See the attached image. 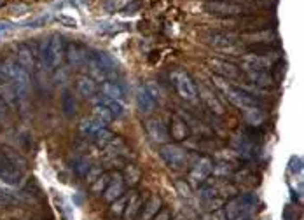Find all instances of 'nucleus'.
Here are the masks:
<instances>
[{
	"mask_svg": "<svg viewBox=\"0 0 304 220\" xmlns=\"http://www.w3.org/2000/svg\"><path fill=\"white\" fill-rule=\"evenodd\" d=\"M201 95H203V100H204V103H206V107L212 110V112H215V114H224V108H222V103H220L219 100H217L215 96L213 95H210L206 89H203L201 91Z\"/></svg>",
	"mask_w": 304,
	"mask_h": 220,
	"instance_id": "obj_31",
	"label": "nucleus"
},
{
	"mask_svg": "<svg viewBox=\"0 0 304 220\" xmlns=\"http://www.w3.org/2000/svg\"><path fill=\"white\" fill-rule=\"evenodd\" d=\"M124 194V180H123V175L121 171H116L114 175H110V180H108L107 187L103 191V199L108 201V203H112L114 199L121 197Z\"/></svg>",
	"mask_w": 304,
	"mask_h": 220,
	"instance_id": "obj_13",
	"label": "nucleus"
},
{
	"mask_svg": "<svg viewBox=\"0 0 304 220\" xmlns=\"http://www.w3.org/2000/svg\"><path fill=\"white\" fill-rule=\"evenodd\" d=\"M100 175H101V170H100V168H89L88 175H86V180H88L89 184H91V182H95Z\"/></svg>",
	"mask_w": 304,
	"mask_h": 220,
	"instance_id": "obj_42",
	"label": "nucleus"
},
{
	"mask_svg": "<svg viewBox=\"0 0 304 220\" xmlns=\"http://www.w3.org/2000/svg\"><path fill=\"white\" fill-rule=\"evenodd\" d=\"M170 219H172V213H170V210L163 208V206H161L156 215L152 217V220H170Z\"/></svg>",
	"mask_w": 304,
	"mask_h": 220,
	"instance_id": "obj_41",
	"label": "nucleus"
},
{
	"mask_svg": "<svg viewBox=\"0 0 304 220\" xmlns=\"http://www.w3.org/2000/svg\"><path fill=\"white\" fill-rule=\"evenodd\" d=\"M159 156L164 164L172 170H182L184 166H187L189 161L187 150L177 144H163V147L159 148Z\"/></svg>",
	"mask_w": 304,
	"mask_h": 220,
	"instance_id": "obj_4",
	"label": "nucleus"
},
{
	"mask_svg": "<svg viewBox=\"0 0 304 220\" xmlns=\"http://www.w3.org/2000/svg\"><path fill=\"white\" fill-rule=\"evenodd\" d=\"M18 60H20V65L23 70H32L33 68V58H32V52L30 49H20L18 52Z\"/></svg>",
	"mask_w": 304,
	"mask_h": 220,
	"instance_id": "obj_33",
	"label": "nucleus"
},
{
	"mask_svg": "<svg viewBox=\"0 0 304 220\" xmlns=\"http://www.w3.org/2000/svg\"><path fill=\"white\" fill-rule=\"evenodd\" d=\"M60 20L63 21L65 24H68V26H70V28H77V21L74 20V18H67V16H61Z\"/></svg>",
	"mask_w": 304,
	"mask_h": 220,
	"instance_id": "obj_46",
	"label": "nucleus"
},
{
	"mask_svg": "<svg viewBox=\"0 0 304 220\" xmlns=\"http://www.w3.org/2000/svg\"><path fill=\"white\" fill-rule=\"evenodd\" d=\"M204 206H206V210H217V208H222L224 206V199L222 197H208V199H203Z\"/></svg>",
	"mask_w": 304,
	"mask_h": 220,
	"instance_id": "obj_38",
	"label": "nucleus"
},
{
	"mask_svg": "<svg viewBox=\"0 0 304 220\" xmlns=\"http://www.w3.org/2000/svg\"><path fill=\"white\" fill-rule=\"evenodd\" d=\"M170 136H172L173 140L177 142H184L189 138V135H191V129H189L187 122H185L182 117L178 116H173L172 117V124H170Z\"/></svg>",
	"mask_w": 304,
	"mask_h": 220,
	"instance_id": "obj_16",
	"label": "nucleus"
},
{
	"mask_svg": "<svg viewBox=\"0 0 304 220\" xmlns=\"http://www.w3.org/2000/svg\"><path fill=\"white\" fill-rule=\"evenodd\" d=\"M206 11L210 14H215V16H240L245 12V7L236 2H229V0H217V2H208L206 4Z\"/></svg>",
	"mask_w": 304,
	"mask_h": 220,
	"instance_id": "obj_8",
	"label": "nucleus"
},
{
	"mask_svg": "<svg viewBox=\"0 0 304 220\" xmlns=\"http://www.w3.org/2000/svg\"><path fill=\"white\" fill-rule=\"evenodd\" d=\"M206 42L213 48H219V49H229L232 46L236 44V39L238 37L234 33H226V32H212L208 35L204 37Z\"/></svg>",
	"mask_w": 304,
	"mask_h": 220,
	"instance_id": "obj_15",
	"label": "nucleus"
},
{
	"mask_svg": "<svg viewBox=\"0 0 304 220\" xmlns=\"http://www.w3.org/2000/svg\"><path fill=\"white\" fill-rule=\"evenodd\" d=\"M86 65L89 67L91 72V79L95 80H108V77H112L116 72V61L108 56L107 52L101 51H93L91 54H88V61Z\"/></svg>",
	"mask_w": 304,
	"mask_h": 220,
	"instance_id": "obj_2",
	"label": "nucleus"
},
{
	"mask_svg": "<svg viewBox=\"0 0 304 220\" xmlns=\"http://www.w3.org/2000/svg\"><path fill=\"white\" fill-rule=\"evenodd\" d=\"M257 204V196L253 192H245L224 203V212L229 220H245Z\"/></svg>",
	"mask_w": 304,
	"mask_h": 220,
	"instance_id": "obj_1",
	"label": "nucleus"
},
{
	"mask_svg": "<svg viewBox=\"0 0 304 220\" xmlns=\"http://www.w3.org/2000/svg\"><path fill=\"white\" fill-rule=\"evenodd\" d=\"M163 206V201L159 196H151L149 201L144 204V213H142V220H152V217L159 212V208Z\"/></svg>",
	"mask_w": 304,
	"mask_h": 220,
	"instance_id": "obj_23",
	"label": "nucleus"
},
{
	"mask_svg": "<svg viewBox=\"0 0 304 220\" xmlns=\"http://www.w3.org/2000/svg\"><path fill=\"white\" fill-rule=\"evenodd\" d=\"M144 88L147 89L149 93H151L152 98H156V100H157V98H159V89H157V86L154 84V82H147V84H145Z\"/></svg>",
	"mask_w": 304,
	"mask_h": 220,
	"instance_id": "obj_43",
	"label": "nucleus"
},
{
	"mask_svg": "<svg viewBox=\"0 0 304 220\" xmlns=\"http://www.w3.org/2000/svg\"><path fill=\"white\" fill-rule=\"evenodd\" d=\"M63 58H65V42H63V39H61L60 35L51 37V40L48 42V48H46V52H44L46 65H48L51 70H54V68H58L61 65Z\"/></svg>",
	"mask_w": 304,
	"mask_h": 220,
	"instance_id": "obj_6",
	"label": "nucleus"
},
{
	"mask_svg": "<svg viewBox=\"0 0 304 220\" xmlns=\"http://www.w3.org/2000/svg\"><path fill=\"white\" fill-rule=\"evenodd\" d=\"M247 75L253 84L260 86V88H271V86L275 84L271 73H268L266 70H248Z\"/></svg>",
	"mask_w": 304,
	"mask_h": 220,
	"instance_id": "obj_22",
	"label": "nucleus"
},
{
	"mask_svg": "<svg viewBox=\"0 0 304 220\" xmlns=\"http://www.w3.org/2000/svg\"><path fill=\"white\" fill-rule=\"evenodd\" d=\"M101 128H105V124L101 122V121L95 119V117L84 119L82 122H80V126H79L80 133H82V135H86V136H89V138H91L93 133H96L98 129H101Z\"/></svg>",
	"mask_w": 304,
	"mask_h": 220,
	"instance_id": "obj_28",
	"label": "nucleus"
},
{
	"mask_svg": "<svg viewBox=\"0 0 304 220\" xmlns=\"http://www.w3.org/2000/svg\"><path fill=\"white\" fill-rule=\"evenodd\" d=\"M126 201H128L126 196H121V197H117V199H114L112 204H110V215H123Z\"/></svg>",
	"mask_w": 304,
	"mask_h": 220,
	"instance_id": "obj_37",
	"label": "nucleus"
},
{
	"mask_svg": "<svg viewBox=\"0 0 304 220\" xmlns=\"http://www.w3.org/2000/svg\"><path fill=\"white\" fill-rule=\"evenodd\" d=\"M212 220H229V219L226 217L224 208H217V210H213V213H212Z\"/></svg>",
	"mask_w": 304,
	"mask_h": 220,
	"instance_id": "obj_44",
	"label": "nucleus"
},
{
	"mask_svg": "<svg viewBox=\"0 0 304 220\" xmlns=\"http://www.w3.org/2000/svg\"><path fill=\"white\" fill-rule=\"evenodd\" d=\"M21 176H23V171H20V170L9 161V157L5 156L2 147H0V180H4L5 184H9V185H16V184H20Z\"/></svg>",
	"mask_w": 304,
	"mask_h": 220,
	"instance_id": "obj_10",
	"label": "nucleus"
},
{
	"mask_svg": "<svg viewBox=\"0 0 304 220\" xmlns=\"http://www.w3.org/2000/svg\"><path fill=\"white\" fill-rule=\"evenodd\" d=\"M215 175H232V168L229 166V164H224V163H220V164H213V171Z\"/></svg>",
	"mask_w": 304,
	"mask_h": 220,
	"instance_id": "obj_40",
	"label": "nucleus"
},
{
	"mask_svg": "<svg viewBox=\"0 0 304 220\" xmlns=\"http://www.w3.org/2000/svg\"><path fill=\"white\" fill-rule=\"evenodd\" d=\"M175 187H177V191H178V194H180V196H185V197L191 196L192 189H191V185H189L187 182L177 180V182H175Z\"/></svg>",
	"mask_w": 304,
	"mask_h": 220,
	"instance_id": "obj_39",
	"label": "nucleus"
},
{
	"mask_svg": "<svg viewBox=\"0 0 304 220\" xmlns=\"http://www.w3.org/2000/svg\"><path fill=\"white\" fill-rule=\"evenodd\" d=\"M108 180H110V175H108V173H101L95 182H91V191L95 192V194H103Z\"/></svg>",
	"mask_w": 304,
	"mask_h": 220,
	"instance_id": "obj_34",
	"label": "nucleus"
},
{
	"mask_svg": "<svg viewBox=\"0 0 304 220\" xmlns=\"http://www.w3.org/2000/svg\"><path fill=\"white\" fill-rule=\"evenodd\" d=\"M93 117L95 119H98V121H101L103 124H107V122H110V121H114L116 117L112 116V112L108 110L105 105H101V103H96L95 107H93Z\"/></svg>",
	"mask_w": 304,
	"mask_h": 220,
	"instance_id": "obj_30",
	"label": "nucleus"
},
{
	"mask_svg": "<svg viewBox=\"0 0 304 220\" xmlns=\"http://www.w3.org/2000/svg\"><path fill=\"white\" fill-rule=\"evenodd\" d=\"M18 203H20V197L14 196L12 192L0 189V204L2 206H12V204H18Z\"/></svg>",
	"mask_w": 304,
	"mask_h": 220,
	"instance_id": "obj_36",
	"label": "nucleus"
},
{
	"mask_svg": "<svg viewBox=\"0 0 304 220\" xmlns=\"http://www.w3.org/2000/svg\"><path fill=\"white\" fill-rule=\"evenodd\" d=\"M5 117H7V105L4 98H0V121H5Z\"/></svg>",
	"mask_w": 304,
	"mask_h": 220,
	"instance_id": "obj_45",
	"label": "nucleus"
},
{
	"mask_svg": "<svg viewBox=\"0 0 304 220\" xmlns=\"http://www.w3.org/2000/svg\"><path fill=\"white\" fill-rule=\"evenodd\" d=\"M145 131H147L149 138H151L154 144H166L170 140V133L168 128L161 119H147L145 121Z\"/></svg>",
	"mask_w": 304,
	"mask_h": 220,
	"instance_id": "obj_11",
	"label": "nucleus"
},
{
	"mask_svg": "<svg viewBox=\"0 0 304 220\" xmlns=\"http://www.w3.org/2000/svg\"><path fill=\"white\" fill-rule=\"evenodd\" d=\"M241 39L245 42L250 44V48H260V46H269V48H275L278 44V33L276 30H252V32H247L241 35Z\"/></svg>",
	"mask_w": 304,
	"mask_h": 220,
	"instance_id": "obj_7",
	"label": "nucleus"
},
{
	"mask_svg": "<svg viewBox=\"0 0 304 220\" xmlns=\"http://www.w3.org/2000/svg\"><path fill=\"white\" fill-rule=\"evenodd\" d=\"M101 96H107V98H112V100H119L123 101L124 98V89L119 82H114V80H103L100 86Z\"/></svg>",
	"mask_w": 304,
	"mask_h": 220,
	"instance_id": "obj_21",
	"label": "nucleus"
},
{
	"mask_svg": "<svg viewBox=\"0 0 304 220\" xmlns=\"http://www.w3.org/2000/svg\"><path fill=\"white\" fill-rule=\"evenodd\" d=\"M170 79H172L173 88L177 89V93H178L185 101H198V98H200V89H198L196 82L192 80V77L189 75L187 72H184V70H173Z\"/></svg>",
	"mask_w": 304,
	"mask_h": 220,
	"instance_id": "obj_3",
	"label": "nucleus"
},
{
	"mask_svg": "<svg viewBox=\"0 0 304 220\" xmlns=\"http://www.w3.org/2000/svg\"><path fill=\"white\" fill-rule=\"evenodd\" d=\"M241 24L252 32L253 28L259 30V28H262V26H269V20L268 18H247V20L241 21Z\"/></svg>",
	"mask_w": 304,
	"mask_h": 220,
	"instance_id": "obj_32",
	"label": "nucleus"
},
{
	"mask_svg": "<svg viewBox=\"0 0 304 220\" xmlns=\"http://www.w3.org/2000/svg\"><path fill=\"white\" fill-rule=\"evenodd\" d=\"M72 166H74V171H76L79 176H86L88 175V171H89V168H91L86 157H77V159H74Z\"/></svg>",
	"mask_w": 304,
	"mask_h": 220,
	"instance_id": "obj_35",
	"label": "nucleus"
},
{
	"mask_svg": "<svg viewBox=\"0 0 304 220\" xmlns=\"http://www.w3.org/2000/svg\"><path fill=\"white\" fill-rule=\"evenodd\" d=\"M61 108H63V112L67 117H74L77 112V101L70 93H63L61 96Z\"/></svg>",
	"mask_w": 304,
	"mask_h": 220,
	"instance_id": "obj_29",
	"label": "nucleus"
},
{
	"mask_svg": "<svg viewBox=\"0 0 304 220\" xmlns=\"http://www.w3.org/2000/svg\"><path fill=\"white\" fill-rule=\"evenodd\" d=\"M65 54H67L68 61H70L72 67H82V65H86V61H88V52H86V49L77 44L68 46V51L65 52Z\"/></svg>",
	"mask_w": 304,
	"mask_h": 220,
	"instance_id": "obj_19",
	"label": "nucleus"
},
{
	"mask_svg": "<svg viewBox=\"0 0 304 220\" xmlns=\"http://www.w3.org/2000/svg\"><path fill=\"white\" fill-rule=\"evenodd\" d=\"M222 93H224L226 98L238 108H250V107H257V105H259L250 93L243 91V89H240V88H231V86H228Z\"/></svg>",
	"mask_w": 304,
	"mask_h": 220,
	"instance_id": "obj_9",
	"label": "nucleus"
},
{
	"mask_svg": "<svg viewBox=\"0 0 304 220\" xmlns=\"http://www.w3.org/2000/svg\"><path fill=\"white\" fill-rule=\"evenodd\" d=\"M77 93H79L82 98H93L98 91V86H96V80L91 77H79L76 82Z\"/></svg>",
	"mask_w": 304,
	"mask_h": 220,
	"instance_id": "obj_20",
	"label": "nucleus"
},
{
	"mask_svg": "<svg viewBox=\"0 0 304 220\" xmlns=\"http://www.w3.org/2000/svg\"><path fill=\"white\" fill-rule=\"evenodd\" d=\"M136 105H138V108H140V112L151 114L156 110L157 100L156 98H152L151 93H149L145 88H140L138 89V93H136Z\"/></svg>",
	"mask_w": 304,
	"mask_h": 220,
	"instance_id": "obj_18",
	"label": "nucleus"
},
{
	"mask_svg": "<svg viewBox=\"0 0 304 220\" xmlns=\"http://www.w3.org/2000/svg\"><path fill=\"white\" fill-rule=\"evenodd\" d=\"M142 206H144V201H142V196L138 192H131L128 196V201H126V206H124L123 217L126 220H135L136 215L142 212Z\"/></svg>",
	"mask_w": 304,
	"mask_h": 220,
	"instance_id": "obj_17",
	"label": "nucleus"
},
{
	"mask_svg": "<svg viewBox=\"0 0 304 220\" xmlns=\"http://www.w3.org/2000/svg\"><path fill=\"white\" fill-rule=\"evenodd\" d=\"M98 103L105 105V107L112 112L114 117H123L124 114H126V107H124L123 101L119 100H112V98H107V96H101V100L98 101Z\"/></svg>",
	"mask_w": 304,
	"mask_h": 220,
	"instance_id": "obj_27",
	"label": "nucleus"
},
{
	"mask_svg": "<svg viewBox=\"0 0 304 220\" xmlns=\"http://www.w3.org/2000/svg\"><path fill=\"white\" fill-rule=\"evenodd\" d=\"M212 171H213V161L208 156H201L194 163L191 171H189L187 184L191 187H200L201 184H204V182L208 180V176L212 175Z\"/></svg>",
	"mask_w": 304,
	"mask_h": 220,
	"instance_id": "obj_5",
	"label": "nucleus"
},
{
	"mask_svg": "<svg viewBox=\"0 0 304 220\" xmlns=\"http://www.w3.org/2000/svg\"><path fill=\"white\" fill-rule=\"evenodd\" d=\"M91 140L95 142L96 147L105 148L108 144H110V142L114 140V133L110 131V129H107V126H105V128H101V129H98L96 133H93Z\"/></svg>",
	"mask_w": 304,
	"mask_h": 220,
	"instance_id": "obj_26",
	"label": "nucleus"
},
{
	"mask_svg": "<svg viewBox=\"0 0 304 220\" xmlns=\"http://www.w3.org/2000/svg\"><path fill=\"white\" fill-rule=\"evenodd\" d=\"M208 2H217V0H208Z\"/></svg>",
	"mask_w": 304,
	"mask_h": 220,
	"instance_id": "obj_47",
	"label": "nucleus"
},
{
	"mask_svg": "<svg viewBox=\"0 0 304 220\" xmlns=\"http://www.w3.org/2000/svg\"><path fill=\"white\" fill-rule=\"evenodd\" d=\"M243 117L250 126H260L266 121L264 112L260 110L259 107H250V108H243Z\"/></svg>",
	"mask_w": 304,
	"mask_h": 220,
	"instance_id": "obj_24",
	"label": "nucleus"
},
{
	"mask_svg": "<svg viewBox=\"0 0 304 220\" xmlns=\"http://www.w3.org/2000/svg\"><path fill=\"white\" fill-rule=\"evenodd\" d=\"M121 175H123L124 184H128L129 187H135V185L142 180V173H140V170L136 168L135 164H128Z\"/></svg>",
	"mask_w": 304,
	"mask_h": 220,
	"instance_id": "obj_25",
	"label": "nucleus"
},
{
	"mask_svg": "<svg viewBox=\"0 0 304 220\" xmlns=\"http://www.w3.org/2000/svg\"><path fill=\"white\" fill-rule=\"evenodd\" d=\"M275 61L269 58V54H257V52H252V54H247L241 60V67H243L245 72L248 70H266L268 72L269 68H273Z\"/></svg>",
	"mask_w": 304,
	"mask_h": 220,
	"instance_id": "obj_12",
	"label": "nucleus"
},
{
	"mask_svg": "<svg viewBox=\"0 0 304 220\" xmlns=\"http://www.w3.org/2000/svg\"><path fill=\"white\" fill-rule=\"evenodd\" d=\"M210 67L213 68L215 75L222 77V79H238L241 75V68H238L236 65L229 63L224 60H212L210 61Z\"/></svg>",
	"mask_w": 304,
	"mask_h": 220,
	"instance_id": "obj_14",
	"label": "nucleus"
}]
</instances>
